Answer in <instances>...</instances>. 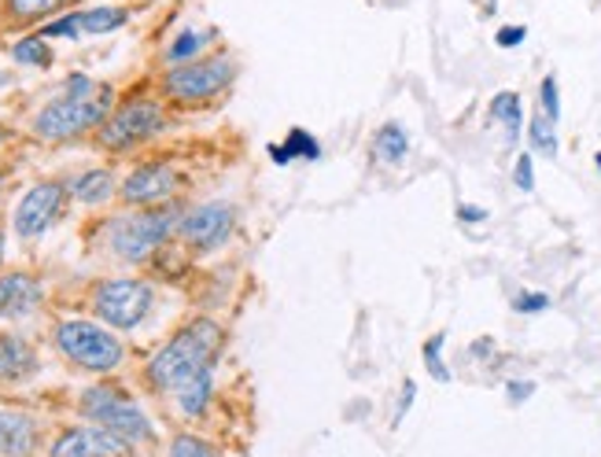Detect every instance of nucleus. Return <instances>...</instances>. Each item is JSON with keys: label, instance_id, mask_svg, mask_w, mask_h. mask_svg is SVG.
<instances>
[{"label": "nucleus", "instance_id": "f257e3e1", "mask_svg": "<svg viewBox=\"0 0 601 457\" xmlns=\"http://www.w3.org/2000/svg\"><path fill=\"white\" fill-rule=\"evenodd\" d=\"M221 351V328L211 317H200L181 328L178 336L148 362V381L159 392H173L181 381H189L200 369H211Z\"/></svg>", "mask_w": 601, "mask_h": 457}, {"label": "nucleus", "instance_id": "f03ea898", "mask_svg": "<svg viewBox=\"0 0 601 457\" xmlns=\"http://www.w3.org/2000/svg\"><path fill=\"white\" fill-rule=\"evenodd\" d=\"M181 214L173 203H163V207H141L125 218H115L111 221V251L119 255L122 262H144L152 251H159L163 244L170 240V232H178L181 226Z\"/></svg>", "mask_w": 601, "mask_h": 457}, {"label": "nucleus", "instance_id": "7ed1b4c3", "mask_svg": "<svg viewBox=\"0 0 601 457\" xmlns=\"http://www.w3.org/2000/svg\"><path fill=\"white\" fill-rule=\"evenodd\" d=\"M111 107V89L100 85V93L85 96V100H67V96H56L52 104H45L41 111L34 115V137L41 141H74L89 130H100L108 122Z\"/></svg>", "mask_w": 601, "mask_h": 457}, {"label": "nucleus", "instance_id": "20e7f679", "mask_svg": "<svg viewBox=\"0 0 601 457\" xmlns=\"http://www.w3.org/2000/svg\"><path fill=\"white\" fill-rule=\"evenodd\" d=\"M56 347L67 362H74L77 369H89V373H111L122 365V344L111 328L96 325V321H60L56 325Z\"/></svg>", "mask_w": 601, "mask_h": 457}, {"label": "nucleus", "instance_id": "39448f33", "mask_svg": "<svg viewBox=\"0 0 601 457\" xmlns=\"http://www.w3.org/2000/svg\"><path fill=\"white\" fill-rule=\"evenodd\" d=\"M237 77V63L232 56L218 52V56H200L192 63H181V67H170L163 74V93L178 104H207L215 100L218 93H226Z\"/></svg>", "mask_w": 601, "mask_h": 457}, {"label": "nucleus", "instance_id": "423d86ee", "mask_svg": "<svg viewBox=\"0 0 601 457\" xmlns=\"http://www.w3.org/2000/svg\"><path fill=\"white\" fill-rule=\"evenodd\" d=\"M152 303H155V291L148 280H137V277H115V280H104L96 285L93 291V314L104 321L108 328H137L144 317L152 314Z\"/></svg>", "mask_w": 601, "mask_h": 457}, {"label": "nucleus", "instance_id": "0eeeda50", "mask_svg": "<svg viewBox=\"0 0 601 457\" xmlns=\"http://www.w3.org/2000/svg\"><path fill=\"white\" fill-rule=\"evenodd\" d=\"M163 125H167L163 104L148 100V96H133V100L115 107V111L108 115V122L100 125V144L108 152H130L133 144L159 137Z\"/></svg>", "mask_w": 601, "mask_h": 457}, {"label": "nucleus", "instance_id": "6e6552de", "mask_svg": "<svg viewBox=\"0 0 601 457\" xmlns=\"http://www.w3.org/2000/svg\"><path fill=\"white\" fill-rule=\"evenodd\" d=\"M82 413L100 428H108L111 435H119L122 443L152 440V421L141 413V406L133 402V398H125L122 392H115V387H108V384L89 387V392L82 395Z\"/></svg>", "mask_w": 601, "mask_h": 457}, {"label": "nucleus", "instance_id": "1a4fd4ad", "mask_svg": "<svg viewBox=\"0 0 601 457\" xmlns=\"http://www.w3.org/2000/svg\"><path fill=\"white\" fill-rule=\"evenodd\" d=\"M67 189L60 181H37L34 189H26V196L19 200L12 229L19 240H37L56 226V218L63 214Z\"/></svg>", "mask_w": 601, "mask_h": 457}, {"label": "nucleus", "instance_id": "9d476101", "mask_svg": "<svg viewBox=\"0 0 601 457\" xmlns=\"http://www.w3.org/2000/svg\"><path fill=\"white\" fill-rule=\"evenodd\" d=\"M232 226H237V211L229 203H200L181 218L178 232L192 251H218L232 237Z\"/></svg>", "mask_w": 601, "mask_h": 457}, {"label": "nucleus", "instance_id": "9b49d317", "mask_svg": "<svg viewBox=\"0 0 601 457\" xmlns=\"http://www.w3.org/2000/svg\"><path fill=\"white\" fill-rule=\"evenodd\" d=\"M178 170L167 167V163H141L137 170L130 173V178L122 181L119 196L125 207H163V203L173 200V192H178Z\"/></svg>", "mask_w": 601, "mask_h": 457}, {"label": "nucleus", "instance_id": "f8f14e48", "mask_svg": "<svg viewBox=\"0 0 601 457\" xmlns=\"http://www.w3.org/2000/svg\"><path fill=\"white\" fill-rule=\"evenodd\" d=\"M125 446L119 435H111L108 428H67L56 440L52 457H122Z\"/></svg>", "mask_w": 601, "mask_h": 457}, {"label": "nucleus", "instance_id": "ddd939ff", "mask_svg": "<svg viewBox=\"0 0 601 457\" xmlns=\"http://www.w3.org/2000/svg\"><path fill=\"white\" fill-rule=\"evenodd\" d=\"M41 299H45V291L31 274H23V269L0 274V317L4 321L31 317L34 310L41 306Z\"/></svg>", "mask_w": 601, "mask_h": 457}, {"label": "nucleus", "instance_id": "4468645a", "mask_svg": "<svg viewBox=\"0 0 601 457\" xmlns=\"http://www.w3.org/2000/svg\"><path fill=\"white\" fill-rule=\"evenodd\" d=\"M37 446V421L31 413L0 410V454L26 457Z\"/></svg>", "mask_w": 601, "mask_h": 457}, {"label": "nucleus", "instance_id": "2eb2a0df", "mask_svg": "<svg viewBox=\"0 0 601 457\" xmlns=\"http://www.w3.org/2000/svg\"><path fill=\"white\" fill-rule=\"evenodd\" d=\"M37 373V351L26 339L0 333V381L19 384Z\"/></svg>", "mask_w": 601, "mask_h": 457}, {"label": "nucleus", "instance_id": "dca6fc26", "mask_svg": "<svg viewBox=\"0 0 601 457\" xmlns=\"http://www.w3.org/2000/svg\"><path fill=\"white\" fill-rule=\"evenodd\" d=\"M269 159L277 163V167H288V163L296 159H322V144H317V137L310 130H303V125H292V130L285 133V144H269Z\"/></svg>", "mask_w": 601, "mask_h": 457}, {"label": "nucleus", "instance_id": "f3484780", "mask_svg": "<svg viewBox=\"0 0 601 457\" xmlns=\"http://www.w3.org/2000/svg\"><path fill=\"white\" fill-rule=\"evenodd\" d=\"M488 115H491V122L502 125V137H506V144L520 141V125H525V100H520V93H513V89L494 93Z\"/></svg>", "mask_w": 601, "mask_h": 457}, {"label": "nucleus", "instance_id": "a211bd4d", "mask_svg": "<svg viewBox=\"0 0 601 457\" xmlns=\"http://www.w3.org/2000/svg\"><path fill=\"white\" fill-rule=\"evenodd\" d=\"M406 155H410V133L402 122H384L373 133V159H381L384 167H402Z\"/></svg>", "mask_w": 601, "mask_h": 457}, {"label": "nucleus", "instance_id": "6ab92c4d", "mask_svg": "<svg viewBox=\"0 0 601 457\" xmlns=\"http://www.w3.org/2000/svg\"><path fill=\"white\" fill-rule=\"evenodd\" d=\"M173 395H178V410L185 417H200L207 410L211 395H215V373L211 369H200V373H192L189 381H181L173 387Z\"/></svg>", "mask_w": 601, "mask_h": 457}, {"label": "nucleus", "instance_id": "aec40b11", "mask_svg": "<svg viewBox=\"0 0 601 457\" xmlns=\"http://www.w3.org/2000/svg\"><path fill=\"white\" fill-rule=\"evenodd\" d=\"M71 196L77 203H89V207H96V203H108L115 196V173L111 170L77 173V178L71 181Z\"/></svg>", "mask_w": 601, "mask_h": 457}, {"label": "nucleus", "instance_id": "412c9836", "mask_svg": "<svg viewBox=\"0 0 601 457\" xmlns=\"http://www.w3.org/2000/svg\"><path fill=\"white\" fill-rule=\"evenodd\" d=\"M77 23H82V34H115L130 23V8H122V4L82 8V12H77Z\"/></svg>", "mask_w": 601, "mask_h": 457}, {"label": "nucleus", "instance_id": "4be33fe9", "mask_svg": "<svg viewBox=\"0 0 601 457\" xmlns=\"http://www.w3.org/2000/svg\"><path fill=\"white\" fill-rule=\"evenodd\" d=\"M215 31H181L173 41L167 45V52H163V60H167L170 67H181V63H192V60H200V52L207 48L211 41H215Z\"/></svg>", "mask_w": 601, "mask_h": 457}, {"label": "nucleus", "instance_id": "5701e85b", "mask_svg": "<svg viewBox=\"0 0 601 457\" xmlns=\"http://www.w3.org/2000/svg\"><path fill=\"white\" fill-rule=\"evenodd\" d=\"M63 8V0H0V12H4L8 23H41V19L56 15Z\"/></svg>", "mask_w": 601, "mask_h": 457}, {"label": "nucleus", "instance_id": "b1692460", "mask_svg": "<svg viewBox=\"0 0 601 457\" xmlns=\"http://www.w3.org/2000/svg\"><path fill=\"white\" fill-rule=\"evenodd\" d=\"M12 60L19 67H41V71H48L56 56L41 34H31V37H19V41L12 45Z\"/></svg>", "mask_w": 601, "mask_h": 457}, {"label": "nucleus", "instance_id": "393cba45", "mask_svg": "<svg viewBox=\"0 0 601 457\" xmlns=\"http://www.w3.org/2000/svg\"><path fill=\"white\" fill-rule=\"evenodd\" d=\"M528 144H531V155H546V159H557V122H550L546 115H531L528 122Z\"/></svg>", "mask_w": 601, "mask_h": 457}, {"label": "nucleus", "instance_id": "a878e982", "mask_svg": "<svg viewBox=\"0 0 601 457\" xmlns=\"http://www.w3.org/2000/svg\"><path fill=\"white\" fill-rule=\"evenodd\" d=\"M443 347H447V333H435V336L424 339L421 358H424V369H429L435 381L450 384V365H447V358H443Z\"/></svg>", "mask_w": 601, "mask_h": 457}, {"label": "nucleus", "instance_id": "bb28decb", "mask_svg": "<svg viewBox=\"0 0 601 457\" xmlns=\"http://www.w3.org/2000/svg\"><path fill=\"white\" fill-rule=\"evenodd\" d=\"M45 41H56V37H67V41H77L82 37V23H77V12H67L60 19H48V23L37 31Z\"/></svg>", "mask_w": 601, "mask_h": 457}, {"label": "nucleus", "instance_id": "cd10ccee", "mask_svg": "<svg viewBox=\"0 0 601 457\" xmlns=\"http://www.w3.org/2000/svg\"><path fill=\"white\" fill-rule=\"evenodd\" d=\"M539 107L550 122H561V89H557V74H546L539 82Z\"/></svg>", "mask_w": 601, "mask_h": 457}, {"label": "nucleus", "instance_id": "c85d7f7f", "mask_svg": "<svg viewBox=\"0 0 601 457\" xmlns=\"http://www.w3.org/2000/svg\"><path fill=\"white\" fill-rule=\"evenodd\" d=\"M93 93H100V85H96L93 77L82 74V71H74V74L60 85V96H67V100H85V96H93Z\"/></svg>", "mask_w": 601, "mask_h": 457}, {"label": "nucleus", "instance_id": "c756f323", "mask_svg": "<svg viewBox=\"0 0 601 457\" xmlns=\"http://www.w3.org/2000/svg\"><path fill=\"white\" fill-rule=\"evenodd\" d=\"M513 184L520 192H536V159H531V152H520L517 163H513Z\"/></svg>", "mask_w": 601, "mask_h": 457}, {"label": "nucleus", "instance_id": "7c9ffc66", "mask_svg": "<svg viewBox=\"0 0 601 457\" xmlns=\"http://www.w3.org/2000/svg\"><path fill=\"white\" fill-rule=\"evenodd\" d=\"M513 310H517V314H542V310H550V296L546 291H517V296H513Z\"/></svg>", "mask_w": 601, "mask_h": 457}, {"label": "nucleus", "instance_id": "2f4dec72", "mask_svg": "<svg viewBox=\"0 0 601 457\" xmlns=\"http://www.w3.org/2000/svg\"><path fill=\"white\" fill-rule=\"evenodd\" d=\"M170 457H218V454L203 440H196V435H178L170 446Z\"/></svg>", "mask_w": 601, "mask_h": 457}, {"label": "nucleus", "instance_id": "473e14b6", "mask_svg": "<svg viewBox=\"0 0 601 457\" xmlns=\"http://www.w3.org/2000/svg\"><path fill=\"white\" fill-rule=\"evenodd\" d=\"M525 41H528V26H520V23L498 26V34H494V45L498 48H520Z\"/></svg>", "mask_w": 601, "mask_h": 457}, {"label": "nucleus", "instance_id": "72a5a7b5", "mask_svg": "<svg viewBox=\"0 0 601 457\" xmlns=\"http://www.w3.org/2000/svg\"><path fill=\"white\" fill-rule=\"evenodd\" d=\"M531 395H536V384H531V381H509V384H506V398H509L513 406L528 402Z\"/></svg>", "mask_w": 601, "mask_h": 457}, {"label": "nucleus", "instance_id": "f704fd0d", "mask_svg": "<svg viewBox=\"0 0 601 457\" xmlns=\"http://www.w3.org/2000/svg\"><path fill=\"white\" fill-rule=\"evenodd\" d=\"M413 398H417V384H413V381H406V384H402V395H399V410H395V417H392V424H395V428H399L402 417L410 413Z\"/></svg>", "mask_w": 601, "mask_h": 457}, {"label": "nucleus", "instance_id": "c9c22d12", "mask_svg": "<svg viewBox=\"0 0 601 457\" xmlns=\"http://www.w3.org/2000/svg\"><path fill=\"white\" fill-rule=\"evenodd\" d=\"M458 221H465V226H480V221H488V211L472 207V203H458Z\"/></svg>", "mask_w": 601, "mask_h": 457}, {"label": "nucleus", "instance_id": "e433bc0d", "mask_svg": "<svg viewBox=\"0 0 601 457\" xmlns=\"http://www.w3.org/2000/svg\"><path fill=\"white\" fill-rule=\"evenodd\" d=\"M469 354H472V358H491V354H494V339H491V336H480L477 344L469 347Z\"/></svg>", "mask_w": 601, "mask_h": 457}, {"label": "nucleus", "instance_id": "4c0bfd02", "mask_svg": "<svg viewBox=\"0 0 601 457\" xmlns=\"http://www.w3.org/2000/svg\"><path fill=\"white\" fill-rule=\"evenodd\" d=\"M0 262H4V232H0Z\"/></svg>", "mask_w": 601, "mask_h": 457}, {"label": "nucleus", "instance_id": "58836bf2", "mask_svg": "<svg viewBox=\"0 0 601 457\" xmlns=\"http://www.w3.org/2000/svg\"><path fill=\"white\" fill-rule=\"evenodd\" d=\"M594 163H598V170H601V152H598V155H594Z\"/></svg>", "mask_w": 601, "mask_h": 457}, {"label": "nucleus", "instance_id": "ea45409f", "mask_svg": "<svg viewBox=\"0 0 601 457\" xmlns=\"http://www.w3.org/2000/svg\"><path fill=\"white\" fill-rule=\"evenodd\" d=\"M0 144H4V130H0Z\"/></svg>", "mask_w": 601, "mask_h": 457}]
</instances>
